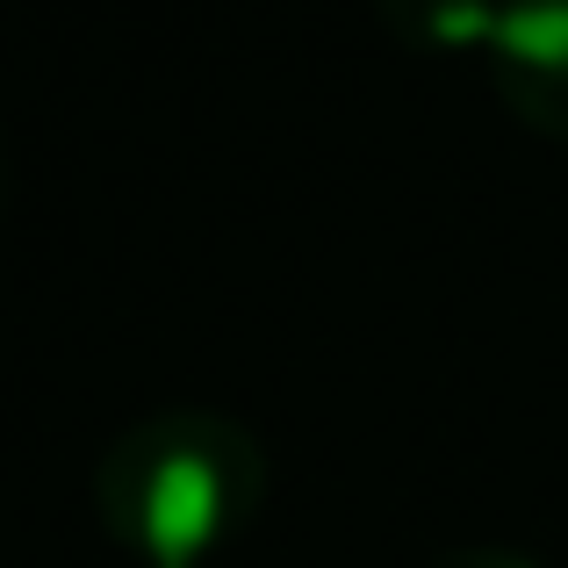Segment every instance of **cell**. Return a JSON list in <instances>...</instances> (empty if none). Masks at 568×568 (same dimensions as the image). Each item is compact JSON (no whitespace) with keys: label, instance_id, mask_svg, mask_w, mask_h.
I'll list each match as a JSON object with an SVG mask.
<instances>
[{"label":"cell","instance_id":"obj_2","mask_svg":"<svg viewBox=\"0 0 568 568\" xmlns=\"http://www.w3.org/2000/svg\"><path fill=\"white\" fill-rule=\"evenodd\" d=\"M489 80L526 130L568 144V0H497Z\"/></svg>","mask_w":568,"mask_h":568},{"label":"cell","instance_id":"obj_1","mask_svg":"<svg viewBox=\"0 0 568 568\" xmlns=\"http://www.w3.org/2000/svg\"><path fill=\"white\" fill-rule=\"evenodd\" d=\"M266 497V446L245 417L173 403L123 425L94 460V511L152 568H202L252 526Z\"/></svg>","mask_w":568,"mask_h":568},{"label":"cell","instance_id":"obj_5","mask_svg":"<svg viewBox=\"0 0 568 568\" xmlns=\"http://www.w3.org/2000/svg\"><path fill=\"white\" fill-rule=\"evenodd\" d=\"M0 202H8V144H0Z\"/></svg>","mask_w":568,"mask_h":568},{"label":"cell","instance_id":"obj_3","mask_svg":"<svg viewBox=\"0 0 568 568\" xmlns=\"http://www.w3.org/2000/svg\"><path fill=\"white\" fill-rule=\"evenodd\" d=\"M375 8L403 43L425 51H489L497 29V0H375Z\"/></svg>","mask_w":568,"mask_h":568},{"label":"cell","instance_id":"obj_4","mask_svg":"<svg viewBox=\"0 0 568 568\" xmlns=\"http://www.w3.org/2000/svg\"><path fill=\"white\" fill-rule=\"evenodd\" d=\"M432 568H547V561L518 555V547H497V540H468V547H454V555H439Z\"/></svg>","mask_w":568,"mask_h":568}]
</instances>
